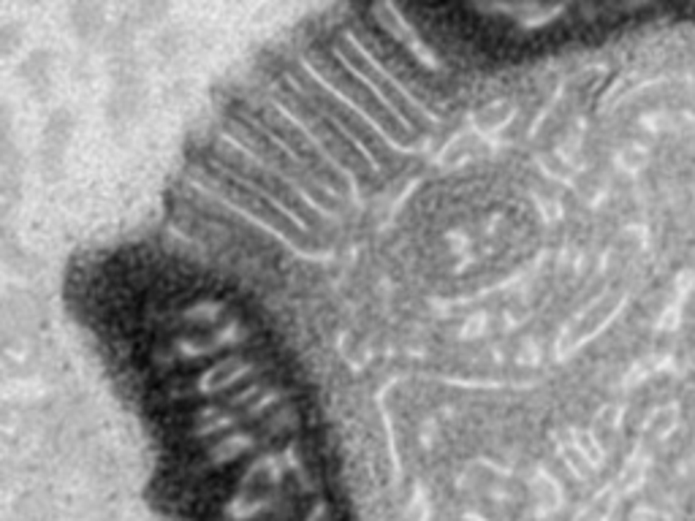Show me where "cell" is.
<instances>
[{"label":"cell","instance_id":"7a4b0ae2","mask_svg":"<svg viewBox=\"0 0 695 521\" xmlns=\"http://www.w3.org/2000/svg\"><path fill=\"white\" fill-rule=\"evenodd\" d=\"M679 318H682V310H679V304L668 307V313H663V315H660V329H677V326H679Z\"/></svg>","mask_w":695,"mask_h":521},{"label":"cell","instance_id":"6da1fadb","mask_svg":"<svg viewBox=\"0 0 695 521\" xmlns=\"http://www.w3.org/2000/svg\"><path fill=\"white\" fill-rule=\"evenodd\" d=\"M677 427V408H665V410H658L652 418H649V424H646V432H652V434H668L671 429Z\"/></svg>","mask_w":695,"mask_h":521}]
</instances>
